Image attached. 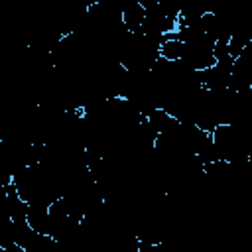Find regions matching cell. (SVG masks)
<instances>
[{
	"label": "cell",
	"mask_w": 252,
	"mask_h": 252,
	"mask_svg": "<svg viewBox=\"0 0 252 252\" xmlns=\"http://www.w3.org/2000/svg\"><path fill=\"white\" fill-rule=\"evenodd\" d=\"M144 20H146V10H144V6H142L138 0L130 2V4L122 10V22H124L126 30L132 32V33H140V32H142Z\"/></svg>",
	"instance_id": "cell-1"
}]
</instances>
